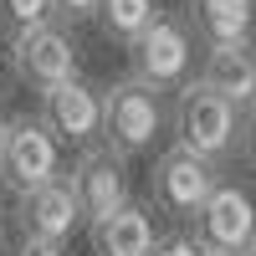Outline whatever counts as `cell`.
Instances as JSON below:
<instances>
[{
  "mask_svg": "<svg viewBox=\"0 0 256 256\" xmlns=\"http://www.w3.org/2000/svg\"><path fill=\"white\" fill-rule=\"evenodd\" d=\"M169 134H174V148L195 154L205 164H226L236 159L241 144V108H230L226 98H216L210 88H200L195 77L174 92V108H169Z\"/></svg>",
  "mask_w": 256,
  "mask_h": 256,
  "instance_id": "1",
  "label": "cell"
},
{
  "mask_svg": "<svg viewBox=\"0 0 256 256\" xmlns=\"http://www.w3.org/2000/svg\"><path fill=\"white\" fill-rule=\"evenodd\" d=\"M164 134H169L164 92L144 88L138 77H118L113 88H102V144L113 154H123V159L148 154Z\"/></svg>",
  "mask_w": 256,
  "mask_h": 256,
  "instance_id": "2",
  "label": "cell"
},
{
  "mask_svg": "<svg viewBox=\"0 0 256 256\" xmlns=\"http://www.w3.org/2000/svg\"><path fill=\"white\" fill-rule=\"evenodd\" d=\"M128 56H134V72L128 77H138L154 92H180L190 82V67H195V31H190L184 16H159L128 46Z\"/></svg>",
  "mask_w": 256,
  "mask_h": 256,
  "instance_id": "3",
  "label": "cell"
},
{
  "mask_svg": "<svg viewBox=\"0 0 256 256\" xmlns=\"http://www.w3.org/2000/svg\"><path fill=\"white\" fill-rule=\"evenodd\" d=\"M216 184H220L216 164H205V159L169 144L154 159V169H148V210H164L174 220H195L205 210V200L216 195Z\"/></svg>",
  "mask_w": 256,
  "mask_h": 256,
  "instance_id": "4",
  "label": "cell"
},
{
  "mask_svg": "<svg viewBox=\"0 0 256 256\" xmlns=\"http://www.w3.org/2000/svg\"><path fill=\"white\" fill-rule=\"evenodd\" d=\"M6 67L31 92H52V88L77 77V41L56 20L52 26H36V31H20V36L6 41Z\"/></svg>",
  "mask_w": 256,
  "mask_h": 256,
  "instance_id": "5",
  "label": "cell"
},
{
  "mask_svg": "<svg viewBox=\"0 0 256 256\" xmlns=\"http://www.w3.org/2000/svg\"><path fill=\"white\" fill-rule=\"evenodd\" d=\"M0 180H6L16 195H31V190L62 180V144L41 128V118L20 113L6 118V148H0Z\"/></svg>",
  "mask_w": 256,
  "mask_h": 256,
  "instance_id": "6",
  "label": "cell"
},
{
  "mask_svg": "<svg viewBox=\"0 0 256 256\" xmlns=\"http://www.w3.org/2000/svg\"><path fill=\"white\" fill-rule=\"evenodd\" d=\"M36 118H41V128H46L56 144L92 148V144H102V88L72 77V82H62V88L41 92Z\"/></svg>",
  "mask_w": 256,
  "mask_h": 256,
  "instance_id": "7",
  "label": "cell"
},
{
  "mask_svg": "<svg viewBox=\"0 0 256 256\" xmlns=\"http://www.w3.org/2000/svg\"><path fill=\"white\" fill-rule=\"evenodd\" d=\"M67 184H72V195H77L82 220L98 226V220H108L113 210L128 205V159L113 154L108 144H92V148H82V154H77Z\"/></svg>",
  "mask_w": 256,
  "mask_h": 256,
  "instance_id": "8",
  "label": "cell"
},
{
  "mask_svg": "<svg viewBox=\"0 0 256 256\" xmlns=\"http://www.w3.org/2000/svg\"><path fill=\"white\" fill-rule=\"evenodd\" d=\"M195 241L210 256H241L256 241V200L241 184H216V195L205 200V210L195 216Z\"/></svg>",
  "mask_w": 256,
  "mask_h": 256,
  "instance_id": "9",
  "label": "cell"
},
{
  "mask_svg": "<svg viewBox=\"0 0 256 256\" xmlns=\"http://www.w3.org/2000/svg\"><path fill=\"white\" fill-rule=\"evenodd\" d=\"M16 226L26 241H46V246H67V236L82 226V210H77V195L67 174L31 190V195H16Z\"/></svg>",
  "mask_w": 256,
  "mask_h": 256,
  "instance_id": "10",
  "label": "cell"
},
{
  "mask_svg": "<svg viewBox=\"0 0 256 256\" xmlns=\"http://www.w3.org/2000/svg\"><path fill=\"white\" fill-rule=\"evenodd\" d=\"M190 31H195L210 46H251V31H256V0H190Z\"/></svg>",
  "mask_w": 256,
  "mask_h": 256,
  "instance_id": "11",
  "label": "cell"
},
{
  "mask_svg": "<svg viewBox=\"0 0 256 256\" xmlns=\"http://www.w3.org/2000/svg\"><path fill=\"white\" fill-rule=\"evenodd\" d=\"M200 88H210L216 98H226L230 108H251L256 102V52L251 46H210L200 62Z\"/></svg>",
  "mask_w": 256,
  "mask_h": 256,
  "instance_id": "12",
  "label": "cell"
},
{
  "mask_svg": "<svg viewBox=\"0 0 256 256\" xmlns=\"http://www.w3.org/2000/svg\"><path fill=\"white\" fill-rule=\"evenodd\" d=\"M154 241H159L154 210L138 205V200H128L123 210H113L108 220L92 226V251H98V256H148Z\"/></svg>",
  "mask_w": 256,
  "mask_h": 256,
  "instance_id": "13",
  "label": "cell"
},
{
  "mask_svg": "<svg viewBox=\"0 0 256 256\" xmlns=\"http://www.w3.org/2000/svg\"><path fill=\"white\" fill-rule=\"evenodd\" d=\"M159 16H164L159 0H98V26H102V36L123 41V46H134Z\"/></svg>",
  "mask_w": 256,
  "mask_h": 256,
  "instance_id": "14",
  "label": "cell"
},
{
  "mask_svg": "<svg viewBox=\"0 0 256 256\" xmlns=\"http://www.w3.org/2000/svg\"><path fill=\"white\" fill-rule=\"evenodd\" d=\"M0 20L6 31L20 36V31H36V26H52V0H0Z\"/></svg>",
  "mask_w": 256,
  "mask_h": 256,
  "instance_id": "15",
  "label": "cell"
},
{
  "mask_svg": "<svg viewBox=\"0 0 256 256\" xmlns=\"http://www.w3.org/2000/svg\"><path fill=\"white\" fill-rule=\"evenodd\" d=\"M148 256H210V251L190 236V230H169V236L154 241V251H148Z\"/></svg>",
  "mask_w": 256,
  "mask_h": 256,
  "instance_id": "16",
  "label": "cell"
},
{
  "mask_svg": "<svg viewBox=\"0 0 256 256\" xmlns=\"http://www.w3.org/2000/svg\"><path fill=\"white\" fill-rule=\"evenodd\" d=\"M56 26H82V20H98V0H52Z\"/></svg>",
  "mask_w": 256,
  "mask_h": 256,
  "instance_id": "17",
  "label": "cell"
},
{
  "mask_svg": "<svg viewBox=\"0 0 256 256\" xmlns=\"http://www.w3.org/2000/svg\"><path fill=\"white\" fill-rule=\"evenodd\" d=\"M236 154H241L246 164H256V102L241 113V144H236Z\"/></svg>",
  "mask_w": 256,
  "mask_h": 256,
  "instance_id": "18",
  "label": "cell"
},
{
  "mask_svg": "<svg viewBox=\"0 0 256 256\" xmlns=\"http://www.w3.org/2000/svg\"><path fill=\"white\" fill-rule=\"evenodd\" d=\"M16 256H67V246H46V241H20Z\"/></svg>",
  "mask_w": 256,
  "mask_h": 256,
  "instance_id": "19",
  "label": "cell"
},
{
  "mask_svg": "<svg viewBox=\"0 0 256 256\" xmlns=\"http://www.w3.org/2000/svg\"><path fill=\"white\" fill-rule=\"evenodd\" d=\"M241 256H256V241H251V246H246V251H241Z\"/></svg>",
  "mask_w": 256,
  "mask_h": 256,
  "instance_id": "20",
  "label": "cell"
},
{
  "mask_svg": "<svg viewBox=\"0 0 256 256\" xmlns=\"http://www.w3.org/2000/svg\"><path fill=\"white\" fill-rule=\"evenodd\" d=\"M0 148H6V123H0Z\"/></svg>",
  "mask_w": 256,
  "mask_h": 256,
  "instance_id": "21",
  "label": "cell"
},
{
  "mask_svg": "<svg viewBox=\"0 0 256 256\" xmlns=\"http://www.w3.org/2000/svg\"><path fill=\"white\" fill-rule=\"evenodd\" d=\"M0 256H6V236H0Z\"/></svg>",
  "mask_w": 256,
  "mask_h": 256,
  "instance_id": "22",
  "label": "cell"
}]
</instances>
